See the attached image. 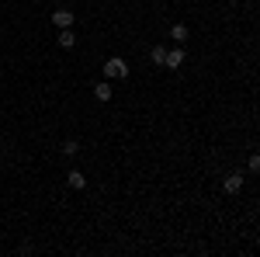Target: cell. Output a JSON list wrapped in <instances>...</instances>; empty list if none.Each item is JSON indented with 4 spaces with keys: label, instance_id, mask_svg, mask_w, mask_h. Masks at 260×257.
<instances>
[{
    "label": "cell",
    "instance_id": "cell-8",
    "mask_svg": "<svg viewBox=\"0 0 260 257\" xmlns=\"http://www.w3.org/2000/svg\"><path fill=\"white\" fill-rule=\"evenodd\" d=\"M170 39H174V42H184V39H187V28H184V24H174V28H170Z\"/></svg>",
    "mask_w": 260,
    "mask_h": 257
},
{
    "label": "cell",
    "instance_id": "cell-3",
    "mask_svg": "<svg viewBox=\"0 0 260 257\" xmlns=\"http://www.w3.org/2000/svg\"><path fill=\"white\" fill-rule=\"evenodd\" d=\"M52 21H56L59 28H73V11H56V14H52Z\"/></svg>",
    "mask_w": 260,
    "mask_h": 257
},
{
    "label": "cell",
    "instance_id": "cell-4",
    "mask_svg": "<svg viewBox=\"0 0 260 257\" xmlns=\"http://www.w3.org/2000/svg\"><path fill=\"white\" fill-rule=\"evenodd\" d=\"M240 188H243V178H240V174H229V178H225V191H229V195H236Z\"/></svg>",
    "mask_w": 260,
    "mask_h": 257
},
{
    "label": "cell",
    "instance_id": "cell-5",
    "mask_svg": "<svg viewBox=\"0 0 260 257\" xmlns=\"http://www.w3.org/2000/svg\"><path fill=\"white\" fill-rule=\"evenodd\" d=\"M73 42H77V39H73V28H62V32H59V45H62V49H73Z\"/></svg>",
    "mask_w": 260,
    "mask_h": 257
},
{
    "label": "cell",
    "instance_id": "cell-1",
    "mask_svg": "<svg viewBox=\"0 0 260 257\" xmlns=\"http://www.w3.org/2000/svg\"><path fill=\"white\" fill-rule=\"evenodd\" d=\"M104 77H128V63L118 60V56H111V60L104 63Z\"/></svg>",
    "mask_w": 260,
    "mask_h": 257
},
{
    "label": "cell",
    "instance_id": "cell-6",
    "mask_svg": "<svg viewBox=\"0 0 260 257\" xmlns=\"http://www.w3.org/2000/svg\"><path fill=\"white\" fill-rule=\"evenodd\" d=\"M66 181H70V188H77V191H80L83 184H87V178H83L80 170H70V178H66Z\"/></svg>",
    "mask_w": 260,
    "mask_h": 257
},
{
    "label": "cell",
    "instance_id": "cell-9",
    "mask_svg": "<svg viewBox=\"0 0 260 257\" xmlns=\"http://www.w3.org/2000/svg\"><path fill=\"white\" fill-rule=\"evenodd\" d=\"M149 56H153V63H156V66H163V56H167V49H163V45H156Z\"/></svg>",
    "mask_w": 260,
    "mask_h": 257
},
{
    "label": "cell",
    "instance_id": "cell-2",
    "mask_svg": "<svg viewBox=\"0 0 260 257\" xmlns=\"http://www.w3.org/2000/svg\"><path fill=\"white\" fill-rule=\"evenodd\" d=\"M180 63H184V49H170V52L163 56V66H167V70H180Z\"/></svg>",
    "mask_w": 260,
    "mask_h": 257
},
{
    "label": "cell",
    "instance_id": "cell-10",
    "mask_svg": "<svg viewBox=\"0 0 260 257\" xmlns=\"http://www.w3.org/2000/svg\"><path fill=\"white\" fill-rule=\"evenodd\" d=\"M77 150H80V142H77V139H70V142H66V146H62V153H70V157H73V153H77Z\"/></svg>",
    "mask_w": 260,
    "mask_h": 257
},
{
    "label": "cell",
    "instance_id": "cell-7",
    "mask_svg": "<svg viewBox=\"0 0 260 257\" xmlns=\"http://www.w3.org/2000/svg\"><path fill=\"white\" fill-rule=\"evenodd\" d=\"M94 94H98V101H111V94H115V91H111L108 83H98V87H94Z\"/></svg>",
    "mask_w": 260,
    "mask_h": 257
}]
</instances>
